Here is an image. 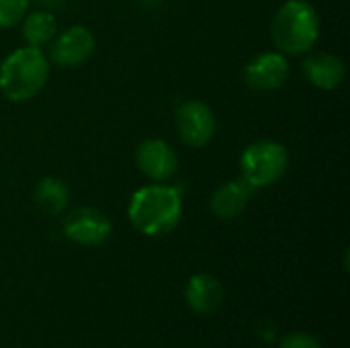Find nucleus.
<instances>
[{"instance_id": "6", "label": "nucleus", "mask_w": 350, "mask_h": 348, "mask_svg": "<svg viewBox=\"0 0 350 348\" xmlns=\"http://www.w3.org/2000/svg\"><path fill=\"white\" fill-rule=\"evenodd\" d=\"M113 234V224L109 215L96 207H76L64 219V236L78 246H100Z\"/></svg>"}, {"instance_id": "10", "label": "nucleus", "mask_w": 350, "mask_h": 348, "mask_svg": "<svg viewBox=\"0 0 350 348\" xmlns=\"http://www.w3.org/2000/svg\"><path fill=\"white\" fill-rule=\"evenodd\" d=\"M301 70L308 78V82L320 90H336L347 76V68L342 59L328 51H308Z\"/></svg>"}, {"instance_id": "16", "label": "nucleus", "mask_w": 350, "mask_h": 348, "mask_svg": "<svg viewBox=\"0 0 350 348\" xmlns=\"http://www.w3.org/2000/svg\"><path fill=\"white\" fill-rule=\"evenodd\" d=\"M279 348H324L322 343L310 334V332H291L287 334L281 343H279Z\"/></svg>"}, {"instance_id": "12", "label": "nucleus", "mask_w": 350, "mask_h": 348, "mask_svg": "<svg viewBox=\"0 0 350 348\" xmlns=\"http://www.w3.org/2000/svg\"><path fill=\"white\" fill-rule=\"evenodd\" d=\"M252 195H254V191L242 178L228 180L219 189L213 191V195L209 199V209L217 219H226V222L236 219L246 211Z\"/></svg>"}, {"instance_id": "3", "label": "nucleus", "mask_w": 350, "mask_h": 348, "mask_svg": "<svg viewBox=\"0 0 350 348\" xmlns=\"http://www.w3.org/2000/svg\"><path fill=\"white\" fill-rule=\"evenodd\" d=\"M271 39L283 55H306L320 39V14L308 0H287L271 21Z\"/></svg>"}, {"instance_id": "4", "label": "nucleus", "mask_w": 350, "mask_h": 348, "mask_svg": "<svg viewBox=\"0 0 350 348\" xmlns=\"http://www.w3.org/2000/svg\"><path fill=\"white\" fill-rule=\"evenodd\" d=\"M289 168V152L275 139H256L240 156V178L252 189H265L279 183Z\"/></svg>"}, {"instance_id": "7", "label": "nucleus", "mask_w": 350, "mask_h": 348, "mask_svg": "<svg viewBox=\"0 0 350 348\" xmlns=\"http://www.w3.org/2000/svg\"><path fill=\"white\" fill-rule=\"evenodd\" d=\"M94 47H96V41H94L92 31L84 25H72L53 37L47 57L57 68L72 70V68L86 64L92 57Z\"/></svg>"}, {"instance_id": "2", "label": "nucleus", "mask_w": 350, "mask_h": 348, "mask_svg": "<svg viewBox=\"0 0 350 348\" xmlns=\"http://www.w3.org/2000/svg\"><path fill=\"white\" fill-rule=\"evenodd\" d=\"M49 72L51 62L41 47L23 45L0 64V92L10 103H27L45 88Z\"/></svg>"}, {"instance_id": "8", "label": "nucleus", "mask_w": 350, "mask_h": 348, "mask_svg": "<svg viewBox=\"0 0 350 348\" xmlns=\"http://www.w3.org/2000/svg\"><path fill=\"white\" fill-rule=\"evenodd\" d=\"M135 166L152 183H170L178 172V156L168 142L150 137L135 148Z\"/></svg>"}, {"instance_id": "1", "label": "nucleus", "mask_w": 350, "mask_h": 348, "mask_svg": "<svg viewBox=\"0 0 350 348\" xmlns=\"http://www.w3.org/2000/svg\"><path fill=\"white\" fill-rule=\"evenodd\" d=\"M127 217L131 226L148 238L168 236L183 219V191L170 183L139 187L129 199Z\"/></svg>"}, {"instance_id": "17", "label": "nucleus", "mask_w": 350, "mask_h": 348, "mask_svg": "<svg viewBox=\"0 0 350 348\" xmlns=\"http://www.w3.org/2000/svg\"><path fill=\"white\" fill-rule=\"evenodd\" d=\"M41 2H43V6H45L47 10H51V8H55V6L64 4L66 0H41Z\"/></svg>"}, {"instance_id": "5", "label": "nucleus", "mask_w": 350, "mask_h": 348, "mask_svg": "<svg viewBox=\"0 0 350 348\" xmlns=\"http://www.w3.org/2000/svg\"><path fill=\"white\" fill-rule=\"evenodd\" d=\"M174 125L178 131V137L189 148H205L217 129L215 115L211 107L199 98L183 101L174 111Z\"/></svg>"}, {"instance_id": "18", "label": "nucleus", "mask_w": 350, "mask_h": 348, "mask_svg": "<svg viewBox=\"0 0 350 348\" xmlns=\"http://www.w3.org/2000/svg\"><path fill=\"white\" fill-rule=\"evenodd\" d=\"M142 4H146V6H154V4H160L162 0H139Z\"/></svg>"}, {"instance_id": "15", "label": "nucleus", "mask_w": 350, "mask_h": 348, "mask_svg": "<svg viewBox=\"0 0 350 348\" xmlns=\"http://www.w3.org/2000/svg\"><path fill=\"white\" fill-rule=\"evenodd\" d=\"M29 10V0H0V29L18 25Z\"/></svg>"}, {"instance_id": "13", "label": "nucleus", "mask_w": 350, "mask_h": 348, "mask_svg": "<svg viewBox=\"0 0 350 348\" xmlns=\"http://www.w3.org/2000/svg\"><path fill=\"white\" fill-rule=\"evenodd\" d=\"M33 199L37 207L47 215H59L70 205V189L62 178L45 176L35 185Z\"/></svg>"}, {"instance_id": "9", "label": "nucleus", "mask_w": 350, "mask_h": 348, "mask_svg": "<svg viewBox=\"0 0 350 348\" xmlns=\"http://www.w3.org/2000/svg\"><path fill=\"white\" fill-rule=\"evenodd\" d=\"M244 82L256 92H273L285 86L289 78V62L281 51H262L244 66Z\"/></svg>"}, {"instance_id": "14", "label": "nucleus", "mask_w": 350, "mask_h": 348, "mask_svg": "<svg viewBox=\"0 0 350 348\" xmlns=\"http://www.w3.org/2000/svg\"><path fill=\"white\" fill-rule=\"evenodd\" d=\"M21 25H23V39L31 47H43V45L51 43L53 37L57 35L55 14L47 8L25 14Z\"/></svg>"}, {"instance_id": "11", "label": "nucleus", "mask_w": 350, "mask_h": 348, "mask_svg": "<svg viewBox=\"0 0 350 348\" xmlns=\"http://www.w3.org/2000/svg\"><path fill=\"white\" fill-rule=\"evenodd\" d=\"M224 295L221 281L209 273H197L185 285V302L199 316L215 314L224 304Z\"/></svg>"}]
</instances>
